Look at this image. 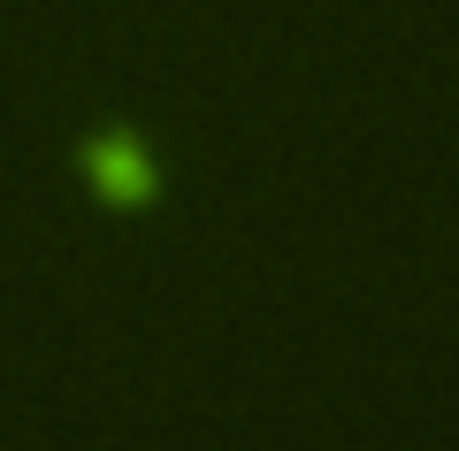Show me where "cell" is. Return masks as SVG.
<instances>
[{"instance_id": "obj_1", "label": "cell", "mask_w": 459, "mask_h": 451, "mask_svg": "<svg viewBox=\"0 0 459 451\" xmlns=\"http://www.w3.org/2000/svg\"><path fill=\"white\" fill-rule=\"evenodd\" d=\"M77 184H84V199H92L100 214H153L169 199V169H161V153H153V138L146 130H131V123H92L77 138Z\"/></svg>"}]
</instances>
